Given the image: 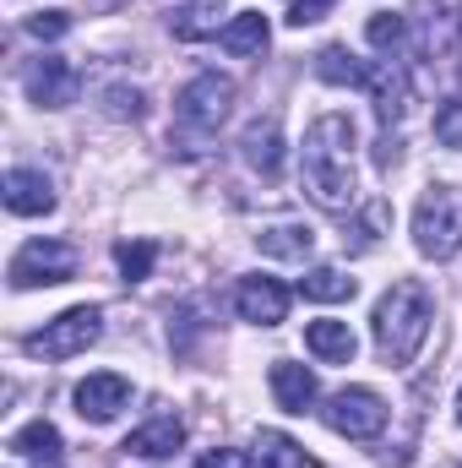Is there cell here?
<instances>
[{"mask_svg": "<svg viewBox=\"0 0 462 468\" xmlns=\"http://www.w3.org/2000/svg\"><path fill=\"white\" fill-rule=\"evenodd\" d=\"M256 250L261 256H278V261H310L316 229L310 224H267V229L256 234Z\"/></svg>", "mask_w": 462, "mask_h": 468, "instance_id": "obj_16", "label": "cell"}, {"mask_svg": "<svg viewBox=\"0 0 462 468\" xmlns=\"http://www.w3.org/2000/svg\"><path fill=\"white\" fill-rule=\"evenodd\" d=\"M316 370L294 365V359H272V398L283 414H310L316 409Z\"/></svg>", "mask_w": 462, "mask_h": 468, "instance_id": "obj_15", "label": "cell"}, {"mask_svg": "<svg viewBox=\"0 0 462 468\" xmlns=\"http://www.w3.org/2000/svg\"><path fill=\"white\" fill-rule=\"evenodd\" d=\"M305 349L316 359H327V365H348L353 349H359V338L348 333V322H310L305 327Z\"/></svg>", "mask_w": 462, "mask_h": 468, "instance_id": "obj_19", "label": "cell"}, {"mask_svg": "<svg viewBox=\"0 0 462 468\" xmlns=\"http://www.w3.org/2000/svg\"><path fill=\"white\" fill-rule=\"evenodd\" d=\"M22 88H27V99H33L38 110H66V104H77L82 77H77L71 60H60V55H38V60H27Z\"/></svg>", "mask_w": 462, "mask_h": 468, "instance_id": "obj_9", "label": "cell"}, {"mask_svg": "<svg viewBox=\"0 0 462 468\" xmlns=\"http://www.w3.org/2000/svg\"><path fill=\"white\" fill-rule=\"evenodd\" d=\"M436 142L441 147H462V99H446L436 110Z\"/></svg>", "mask_w": 462, "mask_h": 468, "instance_id": "obj_29", "label": "cell"}, {"mask_svg": "<svg viewBox=\"0 0 462 468\" xmlns=\"http://www.w3.org/2000/svg\"><path fill=\"white\" fill-rule=\"evenodd\" d=\"M457 420H462V392H457Z\"/></svg>", "mask_w": 462, "mask_h": 468, "instance_id": "obj_34", "label": "cell"}, {"mask_svg": "<svg viewBox=\"0 0 462 468\" xmlns=\"http://www.w3.org/2000/svg\"><path fill=\"white\" fill-rule=\"evenodd\" d=\"M364 88H370V104H375L381 131H392L397 120L408 115V71H403L397 60H375V66H364Z\"/></svg>", "mask_w": 462, "mask_h": 468, "instance_id": "obj_10", "label": "cell"}, {"mask_svg": "<svg viewBox=\"0 0 462 468\" xmlns=\"http://www.w3.org/2000/svg\"><path fill=\"white\" fill-rule=\"evenodd\" d=\"M364 38H370L386 60H397V49L408 44V16H397V11H375L370 27H364Z\"/></svg>", "mask_w": 462, "mask_h": 468, "instance_id": "obj_26", "label": "cell"}, {"mask_svg": "<svg viewBox=\"0 0 462 468\" xmlns=\"http://www.w3.org/2000/svg\"><path fill=\"white\" fill-rule=\"evenodd\" d=\"M99 99H104V115H110V120H142V115H147V99H142V88L110 82Z\"/></svg>", "mask_w": 462, "mask_h": 468, "instance_id": "obj_28", "label": "cell"}, {"mask_svg": "<svg viewBox=\"0 0 462 468\" xmlns=\"http://www.w3.org/2000/svg\"><path fill=\"white\" fill-rule=\"evenodd\" d=\"M77 414L82 420H93V425H110L120 409L131 403V381L115 376V370H99V376H88V381H77Z\"/></svg>", "mask_w": 462, "mask_h": 468, "instance_id": "obj_12", "label": "cell"}, {"mask_svg": "<svg viewBox=\"0 0 462 468\" xmlns=\"http://www.w3.org/2000/svg\"><path fill=\"white\" fill-rule=\"evenodd\" d=\"M327 11H332V0H294V5H289V22H294V27H310V22H321Z\"/></svg>", "mask_w": 462, "mask_h": 468, "instance_id": "obj_32", "label": "cell"}, {"mask_svg": "<svg viewBox=\"0 0 462 468\" xmlns=\"http://www.w3.org/2000/svg\"><path fill=\"white\" fill-rule=\"evenodd\" d=\"M234 311L256 327H278L289 316V289L278 278H239L234 283Z\"/></svg>", "mask_w": 462, "mask_h": 468, "instance_id": "obj_11", "label": "cell"}, {"mask_svg": "<svg viewBox=\"0 0 462 468\" xmlns=\"http://www.w3.org/2000/svg\"><path fill=\"white\" fill-rule=\"evenodd\" d=\"M256 463L261 468H321V458L305 452L299 441H289L283 431H256Z\"/></svg>", "mask_w": 462, "mask_h": 468, "instance_id": "obj_20", "label": "cell"}, {"mask_svg": "<svg viewBox=\"0 0 462 468\" xmlns=\"http://www.w3.org/2000/svg\"><path fill=\"white\" fill-rule=\"evenodd\" d=\"M229 110H234V82L218 77V71L191 77L180 88V99H174V115H180V125H191V131H218L229 120Z\"/></svg>", "mask_w": 462, "mask_h": 468, "instance_id": "obj_7", "label": "cell"}, {"mask_svg": "<svg viewBox=\"0 0 462 468\" xmlns=\"http://www.w3.org/2000/svg\"><path fill=\"white\" fill-rule=\"evenodd\" d=\"M196 468H256L250 452H234V447H213V452H202Z\"/></svg>", "mask_w": 462, "mask_h": 468, "instance_id": "obj_31", "label": "cell"}, {"mask_svg": "<svg viewBox=\"0 0 462 468\" xmlns=\"http://www.w3.org/2000/svg\"><path fill=\"white\" fill-rule=\"evenodd\" d=\"M169 22H174V38H185V44L224 33V27H218V0H185Z\"/></svg>", "mask_w": 462, "mask_h": 468, "instance_id": "obj_23", "label": "cell"}, {"mask_svg": "<svg viewBox=\"0 0 462 468\" xmlns=\"http://www.w3.org/2000/svg\"><path fill=\"white\" fill-rule=\"evenodd\" d=\"M5 213L16 218H38V213H55V186L44 169H11L5 175Z\"/></svg>", "mask_w": 462, "mask_h": 468, "instance_id": "obj_14", "label": "cell"}, {"mask_svg": "<svg viewBox=\"0 0 462 468\" xmlns=\"http://www.w3.org/2000/svg\"><path fill=\"white\" fill-rule=\"evenodd\" d=\"M353 115L343 110H327V115L310 120L305 131V164H299V180H305V197L321 207V213H348L353 207Z\"/></svg>", "mask_w": 462, "mask_h": 468, "instance_id": "obj_1", "label": "cell"}, {"mask_svg": "<svg viewBox=\"0 0 462 468\" xmlns=\"http://www.w3.org/2000/svg\"><path fill=\"white\" fill-rule=\"evenodd\" d=\"M11 452H16V458H27V463L55 468V463H60V431H55L49 420H33V425H22V431L11 436Z\"/></svg>", "mask_w": 462, "mask_h": 468, "instance_id": "obj_21", "label": "cell"}, {"mask_svg": "<svg viewBox=\"0 0 462 468\" xmlns=\"http://www.w3.org/2000/svg\"><path fill=\"white\" fill-rule=\"evenodd\" d=\"M66 27H71V11H38V16H27V33H33V38H44V44H49V38H60Z\"/></svg>", "mask_w": 462, "mask_h": 468, "instance_id": "obj_30", "label": "cell"}, {"mask_svg": "<svg viewBox=\"0 0 462 468\" xmlns=\"http://www.w3.org/2000/svg\"><path fill=\"white\" fill-rule=\"evenodd\" d=\"M115 261H120V278H125V283H142V278L152 272V261H158V245H152V239H120Z\"/></svg>", "mask_w": 462, "mask_h": 468, "instance_id": "obj_27", "label": "cell"}, {"mask_svg": "<svg viewBox=\"0 0 462 468\" xmlns=\"http://www.w3.org/2000/svg\"><path fill=\"white\" fill-rule=\"evenodd\" d=\"M11 289H44V283H71L77 278V245L66 239H27L11 267H5Z\"/></svg>", "mask_w": 462, "mask_h": 468, "instance_id": "obj_5", "label": "cell"}, {"mask_svg": "<svg viewBox=\"0 0 462 468\" xmlns=\"http://www.w3.org/2000/svg\"><path fill=\"white\" fill-rule=\"evenodd\" d=\"M462 0H419V16H414V49L436 66V60H452L457 55V33H462Z\"/></svg>", "mask_w": 462, "mask_h": 468, "instance_id": "obj_8", "label": "cell"}, {"mask_svg": "<svg viewBox=\"0 0 462 468\" xmlns=\"http://www.w3.org/2000/svg\"><path fill=\"white\" fill-rule=\"evenodd\" d=\"M430 322H436V300L419 278H397L381 300H375V354L386 365H414V354L425 349L430 338Z\"/></svg>", "mask_w": 462, "mask_h": 468, "instance_id": "obj_2", "label": "cell"}, {"mask_svg": "<svg viewBox=\"0 0 462 468\" xmlns=\"http://www.w3.org/2000/svg\"><path fill=\"white\" fill-rule=\"evenodd\" d=\"M180 441H185V425L174 420V414H158V420H147L142 431H131V441H125V452H136V458H169V452H180Z\"/></svg>", "mask_w": 462, "mask_h": 468, "instance_id": "obj_17", "label": "cell"}, {"mask_svg": "<svg viewBox=\"0 0 462 468\" xmlns=\"http://www.w3.org/2000/svg\"><path fill=\"white\" fill-rule=\"evenodd\" d=\"M239 158H245L261 180H278V175H283V125H278V115H261V120L245 125Z\"/></svg>", "mask_w": 462, "mask_h": 468, "instance_id": "obj_13", "label": "cell"}, {"mask_svg": "<svg viewBox=\"0 0 462 468\" xmlns=\"http://www.w3.org/2000/svg\"><path fill=\"white\" fill-rule=\"evenodd\" d=\"M397 158H403V142H397L392 131H381V142H375V164H381V169H392Z\"/></svg>", "mask_w": 462, "mask_h": 468, "instance_id": "obj_33", "label": "cell"}, {"mask_svg": "<svg viewBox=\"0 0 462 468\" xmlns=\"http://www.w3.org/2000/svg\"><path fill=\"white\" fill-rule=\"evenodd\" d=\"M386 224H392V202H381V197H375V202H370V207H364V213H359V218L343 229V245L364 256V250H375V245H381Z\"/></svg>", "mask_w": 462, "mask_h": 468, "instance_id": "obj_22", "label": "cell"}, {"mask_svg": "<svg viewBox=\"0 0 462 468\" xmlns=\"http://www.w3.org/2000/svg\"><path fill=\"white\" fill-rule=\"evenodd\" d=\"M316 77L332 82V88H364V66L353 60L348 44H327V49L316 55Z\"/></svg>", "mask_w": 462, "mask_h": 468, "instance_id": "obj_24", "label": "cell"}, {"mask_svg": "<svg viewBox=\"0 0 462 468\" xmlns=\"http://www.w3.org/2000/svg\"><path fill=\"white\" fill-rule=\"evenodd\" d=\"M353 278L348 272H338V267H310L305 278H299V294L305 300H321V305H332V300H353Z\"/></svg>", "mask_w": 462, "mask_h": 468, "instance_id": "obj_25", "label": "cell"}, {"mask_svg": "<svg viewBox=\"0 0 462 468\" xmlns=\"http://www.w3.org/2000/svg\"><path fill=\"white\" fill-rule=\"evenodd\" d=\"M321 420H327L338 436H348V441H375V436L386 431V398L370 392V387H343V392L327 398Z\"/></svg>", "mask_w": 462, "mask_h": 468, "instance_id": "obj_6", "label": "cell"}, {"mask_svg": "<svg viewBox=\"0 0 462 468\" xmlns=\"http://www.w3.org/2000/svg\"><path fill=\"white\" fill-rule=\"evenodd\" d=\"M218 44H224L229 55H239V60H256V55L272 44V27H267V16H261V11H239L229 27L218 33Z\"/></svg>", "mask_w": 462, "mask_h": 468, "instance_id": "obj_18", "label": "cell"}, {"mask_svg": "<svg viewBox=\"0 0 462 468\" xmlns=\"http://www.w3.org/2000/svg\"><path fill=\"white\" fill-rule=\"evenodd\" d=\"M414 245L430 261H452L462 250V191L457 186H430L414 207Z\"/></svg>", "mask_w": 462, "mask_h": 468, "instance_id": "obj_3", "label": "cell"}, {"mask_svg": "<svg viewBox=\"0 0 462 468\" xmlns=\"http://www.w3.org/2000/svg\"><path fill=\"white\" fill-rule=\"evenodd\" d=\"M99 333H104V311L99 305H71L55 322H44V333H33L22 349L33 354V359H71V354L93 349Z\"/></svg>", "mask_w": 462, "mask_h": 468, "instance_id": "obj_4", "label": "cell"}]
</instances>
